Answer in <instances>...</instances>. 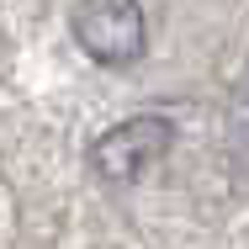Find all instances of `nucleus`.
Segmentation results:
<instances>
[{"mask_svg":"<svg viewBox=\"0 0 249 249\" xmlns=\"http://www.w3.org/2000/svg\"><path fill=\"white\" fill-rule=\"evenodd\" d=\"M170 149H175V122L143 111V117H127V122H117V127H106L96 143H90V170H96L101 180L133 186V180H143Z\"/></svg>","mask_w":249,"mask_h":249,"instance_id":"obj_1","label":"nucleus"},{"mask_svg":"<svg viewBox=\"0 0 249 249\" xmlns=\"http://www.w3.org/2000/svg\"><path fill=\"white\" fill-rule=\"evenodd\" d=\"M143 5L138 0H80L74 5V43L85 58L106 69H122L143 53Z\"/></svg>","mask_w":249,"mask_h":249,"instance_id":"obj_2","label":"nucleus"},{"mask_svg":"<svg viewBox=\"0 0 249 249\" xmlns=\"http://www.w3.org/2000/svg\"><path fill=\"white\" fill-rule=\"evenodd\" d=\"M228 159H233L239 180H249V85L233 106V122H228Z\"/></svg>","mask_w":249,"mask_h":249,"instance_id":"obj_3","label":"nucleus"}]
</instances>
